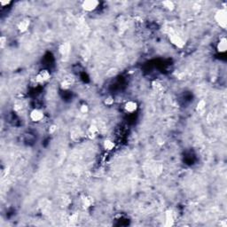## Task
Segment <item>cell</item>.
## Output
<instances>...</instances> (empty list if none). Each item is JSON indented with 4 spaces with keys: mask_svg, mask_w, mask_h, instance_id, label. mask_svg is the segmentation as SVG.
I'll list each match as a JSON object with an SVG mask.
<instances>
[{
    "mask_svg": "<svg viewBox=\"0 0 227 227\" xmlns=\"http://www.w3.org/2000/svg\"><path fill=\"white\" fill-rule=\"evenodd\" d=\"M56 130H57V126H56L55 124H52V125H51V126L49 127L48 132H49L50 134H53V133L56 131Z\"/></svg>",
    "mask_w": 227,
    "mask_h": 227,
    "instance_id": "obj_18",
    "label": "cell"
},
{
    "mask_svg": "<svg viewBox=\"0 0 227 227\" xmlns=\"http://www.w3.org/2000/svg\"><path fill=\"white\" fill-rule=\"evenodd\" d=\"M114 102H115V99H114V98L111 97V96L107 97L106 99L104 100V103H105V105H107V106H112V105L114 104Z\"/></svg>",
    "mask_w": 227,
    "mask_h": 227,
    "instance_id": "obj_16",
    "label": "cell"
},
{
    "mask_svg": "<svg viewBox=\"0 0 227 227\" xmlns=\"http://www.w3.org/2000/svg\"><path fill=\"white\" fill-rule=\"evenodd\" d=\"M69 50H70V44H62L59 45V52L62 54V55H66L69 52Z\"/></svg>",
    "mask_w": 227,
    "mask_h": 227,
    "instance_id": "obj_12",
    "label": "cell"
},
{
    "mask_svg": "<svg viewBox=\"0 0 227 227\" xmlns=\"http://www.w3.org/2000/svg\"><path fill=\"white\" fill-rule=\"evenodd\" d=\"M214 19L217 22V24L222 28H226L227 26V11L225 8H221L218 9L214 16Z\"/></svg>",
    "mask_w": 227,
    "mask_h": 227,
    "instance_id": "obj_1",
    "label": "cell"
},
{
    "mask_svg": "<svg viewBox=\"0 0 227 227\" xmlns=\"http://www.w3.org/2000/svg\"><path fill=\"white\" fill-rule=\"evenodd\" d=\"M93 203V199L91 197H89V196H84L83 199H82V204L83 206V208L87 209V208H90Z\"/></svg>",
    "mask_w": 227,
    "mask_h": 227,
    "instance_id": "obj_11",
    "label": "cell"
},
{
    "mask_svg": "<svg viewBox=\"0 0 227 227\" xmlns=\"http://www.w3.org/2000/svg\"><path fill=\"white\" fill-rule=\"evenodd\" d=\"M6 41H7V39H6V37L5 36H1V38H0V43H1V47H4V45L5 44V43H6Z\"/></svg>",
    "mask_w": 227,
    "mask_h": 227,
    "instance_id": "obj_21",
    "label": "cell"
},
{
    "mask_svg": "<svg viewBox=\"0 0 227 227\" xmlns=\"http://www.w3.org/2000/svg\"><path fill=\"white\" fill-rule=\"evenodd\" d=\"M99 131V129L97 128V126L95 125H91L89 128H88V131H87V135L90 139H94L96 136H97V133Z\"/></svg>",
    "mask_w": 227,
    "mask_h": 227,
    "instance_id": "obj_9",
    "label": "cell"
},
{
    "mask_svg": "<svg viewBox=\"0 0 227 227\" xmlns=\"http://www.w3.org/2000/svg\"><path fill=\"white\" fill-rule=\"evenodd\" d=\"M174 225V215L171 210H167L165 212V226H171Z\"/></svg>",
    "mask_w": 227,
    "mask_h": 227,
    "instance_id": "obj_8",
    "label": "cell"
},
{
    "mask_svg": "<svg viewBox=\"0 0 227 227\" xmlns=\"http://www.w3.org/2000/svg\"><path fill=\"white\" fill-rule=\"evenodd\" d=\"M44 112L40 109L35 108L29 114V118L34 123H39L44 119Z\"/></svg>",
    "mask_w": 227,
    "mask_h": 227,
    "instance_id": "obj_4",
    "label": "cell"
},
{
    "mask_svg": "<svg viewBox=\"0 0 227 227\" xmlns=\"http://www.w3.org/2000/svg\"><path fill=\"white\" fill-rule=\"evenodd\" d=\"M115 144L111 139H106L103 142V147H104V149H106L107 151H112L115 148Z\"/></svg>",
    "mask_w": 227,
    "mask_h": 227,
    "instance_id": "obj_10",
    "label": "cell"
},
{
    "mask_svg": "<svg viewBox=\"0 0 227 227\" xmlns=\"http://www.w3.org/2000/svg\"><path fill=\"white\" fill-rule=\"evenodd\" d=\"M205 107H206V101L203 100V99H202V100H200V101L197 103V105H196V109H197L198 111H202V110L205 108Z\"/></svg>",
    "mask_w": 227,
    "mask_h": 227,
    "instance_id": "obj_15",
    "label": "cell"
},
{
    "mask_svg": "<svg viewBox=\"0 0 227 227\" xmlns=\"http://www.w3.org/2000/svg\"><path fill=\"white\" fill-rule=\"evenodd\" d=\"M80 112L83 114H87L89 112V107L86 104H83L80 107Z\"/></svg>",
    "mask_w": 227,
    "mask_h": 227,
    "instance_id": "obj_17",
    "label": "cell"
},
{
    "mask_svg": "<svg viewBox=\"0 0 227 227\" xmlns=\"http://www.w3.org/2000/svg\"><path fill=\"white\" fill-rule=\"evenodd\" d=\"M117 74H118V69L115 68V67H111V68H109V69L107 71L106 75H107V77H109V78H112V77L115 76Z\"/></svg>",
    "mask_w": 227,
    "mask_h": 227,
    "instance_id": "obj_14",
    "label": "cell"
},
{
    "mask_svg": "<svg viewBox=\"0 0 227 227\" xmlns=\"http://www.w3.org/2000/svg\"><path fill=\"white\" fill-rule=\"evenodd\" d=\"M169 38H170V43L175 45L176 47L178 48H183L185 46V41L183 40V38L178 36V34L176 33H170V36H169Z\"/></svg>",
    "mask_w": 227,
    "mask_h": 227,
    "instance_id": "obj_3",
    "label": "cell"
},
{
    "mask_svg": "<svg viewBox=\"0 0 227 227\" xmlns=\"http://www.w3.org/2000/svg\"><path fill=\"white\" fill-rule=\"evenodd\" d=\"M217 49H218V51L220 52V53H225L227 51V40L226 37H222L218 44H217Z\"/></svg>",
    "mask_w": 227,
    "mask_h": 227,
    "instance_id": "obj_7",
    "label": "cell"
},
{
    "mask_svg": "<svg viewBox=\"0 0 227 227\" xmlns=\"http://www.w3.org/2000/svg\"><path fill=\"white\" fill-rule=\"evenodd\" d=\"M99 5V2L97 0H85L82 3V8L85 12H93Z\"/></svg>",
    "mask_w": 227,
    "mask_h": 227,
    "instance_id": "obj_2",
    "label": "cell"
},
{
    "mask_svg": "<svg viewBox=\"0 0 227 227\" xmlns=\"http://www.w3.org/2000/svg\"><path fill=\"white\" fill-rule=\"evenodd\" d=\"M162 6L169 10V11H173L175 9V3L172 2V1H170V0H166V1H163L162 2Z\"/></svg>",
    "mask_w": 227,
    "mask_h": 227,
    "instance_id": "obj_13",
    "label": "cell"
},
{
    "mask_svg": "<svg viewBox=\"0 0 227 227\" xmlns=\"http://www.w3.org/2000/svg\"><path fill=\"white\" fill-rule=\"evenodd\" d=\"M154 89H155L156 91H158V90H161V89L162 88V84H161L159 82H157V81L154 83Z\"/></svg>",
    "mask_w": 227,
    "mask_h": 227,
    "instance_id": "obj_20",
    "label": "cell"
},
{
    "mask_svg": "<svg viewBox=\"0 0 227 227\" xmlns=\"http://www.w3.org/2000/svg\"><path fill=\"white\" fill-rule=\"evenodd\" d=\"M138 107H139L138 103L133 100H129L124 105V110L126 113H129V114H132V113L136 112Z\"/></svg>",
    "mask_w": 227,
    "mask_h": 227,
    "instance_id": "obj_5",
    "label": "cell"
},
{
    "mask_svg": "<svg viewBox=\"0 0 227 227\" xmlns=\"http://www.w3.org/2000/svg\"><path fill=\"white\" fill-rule=\"evenodd\" d=\"M11 4V1H7V0H2V1H0V5L2 6V7H5V6H7L8 4Z\"/></svg>",
    "mask_w": 227,
    "mask_h": 227,
    "instance_id": "obj_19",
    "label": "cell"
},
{
    "mask_svg": "<svg viewBox=\"0 0 227 227\" xmlns=\"http://www.w3.org/2000/svg\"><path fill=\"white\" fill-rule=\"evenodd\" d=\"M29 25H30V21L28 19H24L22 20H20L18 25H17V28L20 32L23 33V32H26L28 28H29Z\"/></svg>",
    "mask_w": 227,
    "mask_h": 227,
    "instance_id": "obj_6",
    "label": "cell"
}]
</instances>
